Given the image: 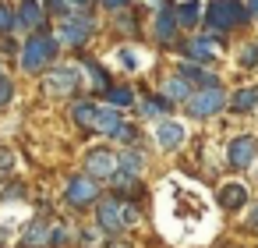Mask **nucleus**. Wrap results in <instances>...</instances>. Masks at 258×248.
Segmentation results:
<instances>
[{
  "mask_svg": "<svg viewBox=\"0 0 258 248\" xmlns=\"http://www.w3.org/2000/svg\"><path fill=\"white\" fill-rule=\"evenodd\" d=\"M57 50H60L57 36H53V32H46V29H36V32L25 39V46H22V68H25L29 75L46 71V68L53 64Z\"/></svg>",
  "mask_w": 258,
  "mask_h": 248,
  "instance_id": "f257e3e1",
  "label": "nucleus"
},
{
  "mask_svg": "<svg viewBox=\"0 0 258 248\" xmlns=\"http://www.w3.org/2000/svg\"><path fill=\"white\" fill-rule=\"evenodd\" d=\"M135 206L124 199H96V227L106 234H120L127 223H135Z\"/></svg>",
  "mask_w": 258,
  "mask_h": 248,
  "instance_id": "f03ea898",
  "label": "nucleus"
},
{
  "mask_svg": "<svg viewBox=\"0 0 258 248\" xmlns=\"http://www.w3.org/2000/svg\"><path fill=\"white\" fill-rule=\"evenodd\" d=\"M205 18H209V29L212 32H226V29H237V25H247L251 22L247 4H240V0H209Z\"/></svg>",
  "mask_w": 258,
  "mask_h": 248,
  "instance_id": "7ed1b4c3",
  "label": "nucleus"
},
{
  "mask_svg": "<svg viewBox=\"0 0 258 248\" xmlns=\"http://www.w3.org/2000/svg\"><path fill=\"white\" fill-rule=\"evenodd\" d=\"M68 241V230L50 223L46 216H36L25 230H22V248H60Z\"/></svg>",
  "mask_w": 258,
  "mask_h": 248,
  "instance_id": "20e7f679",
  "label": "nucleus"
},
{
  "mask_svg": "<svg viewBox=\"0 0 258 248\" xmlns=\"http://www.w3.org/2000/svg\"><path fill=\"white\" fill-rule=\"evenodd\" d=\"M223 107H226V92H223L219 85H202L198 92H191V96H187V114H191V117H198V121H205V117L219 114Z\"/></svg>",
  "mask_w": 258,
  "mask_h": 248,
  "instance_id": "39448f33",
  "label": "nucleus"
},
{
  "mask_svg": "<svg viewBox=\"0 0 258 248\" xmlns=\"http://www.w3.org/2000/svg\"><path fill=\"white\" fill-rule=\"evenodd\" d=\"M53 36H57L60 46H82L92 36V18L89 15H68V18H60V25H57Z\"/></svg>",
  "mask_w": 258,
  "mask_h": 248,
  "instance_id": "423d86ee",
  "label": "nucleus"
},
{
  "mask_svg": "<svg viewBox=\"0 0 258 248\" xmlns=\"http://www.w3.org/2000/svg\"><path fill=\"white\" fill-rule=\"evenodd\" d=\"M78 82H82V75L75 64H53L50 75H43V92L46 96H68L78 89Z\"/></svg>",
  "mask_w": 258,
  "mask_h": 248,
  "instance_id": "0eeeda50",
  "label": "nucleus"
},
{
  "mask_svg": "<svg viewBox=\"0 0 258 248\" xmlns=\"http://www.w3.org/2000/svg\"><path fill=\"white\" fill-rule=\"evenodd\" d=\"M64 199L71 202V206H92L96 199H99V181L96 177H89V174H82V177H71L68 181V188H64Z\"/></svg>",
  "mask_w": 258,
  "mask_h": 248,
  "instance_id": "6e6552de",
  "label": "nucleus"
},
{
  "mask_svg": "<svg viewBox=\"0 0 258 248\" xmlns=\"http://www.w3.org/2000/svg\"><path fill=\"white\" fill-rule=\"evenodd\" d=\"M85 174L96 177V181H110V177L117 174V156H113L110 149H92V153L85 156Z\"/></svg>",
  "mask_w": 258,
  "mask_h": 248,
  "instance_id": "1a4fd4ad",
  "label": "nucleus"
},
{
  "mask_svg": "<svg viewBox=\"0 0 258 248\" xmlns=\"http://www.w3.org/2000/svg\"><path fill=\"white\" fill-rule=\"evenodd\" d=\"M254 156H258V142H254L251 135H240V138H233V142H230L226 163H230V167H237V170H244V167H251V163H254Z\"/></svg>",
  "mask_w": 258,
  "mask_h": 248,
  "instance_id": "9d476101",
  "label": "nucleus"
},
{
  "mask_svg": "<svg viewBox=\"0 0 258 248\" xmlns=\"http://www.w3.org/2000/svg\"><path fill=\"white\" fill-rule=\"evenodd\" d=\"M43 22H46V11H43L39 0H22V4H18V15H15V25L18 29L36 32V29H43Z\"/></svg>",
  "mask_w": 258,
  "mask_h": 248,
  "instance_id": "9b49d317",
  "label": "nucleus"
},
{
  "mask_svg": "<svg viewBox=\"0 0 258 248\" xmlns=\"http://www.w3.org/2000/svg\"><path fill=\"white\" fill-rule=\"evenodd\" d=\"M120 124H124V117H120V110L106 103V107H99V110H96V121H92V131H96V135H106V138H113V131H117Z\"/></svg>",
  "mask_w": 258,
  "mask_h": 248,
  "instance_id": "f8f14e48",
  "label": "nucleus"
},
{
  "mask_svg": "<svg viewBox=\"0 0 258 248\" xmlns=\"http://www.w3.org/2000/svg\"><path fill=\"white\" fill-rule=\"evenodd\" d=\"M180 50H184V57L195 61V64H209V61H212V39H209V36L187 39V43H180Z\"/></svg>",
  "mask_w": 258,
  "mask_h": 248,
  "instance_id": "ddd939ff",
  "label": "nucleus"
},
{
  "mask_svg": "<svg viewBox=\"0 0 258 248\" xmlns=\"http://www.w3.org/2000/svg\"><path fill=\"white\" fill-rule=\"evenodd\" d=\"M219 206H223L226 213L244 209V206H247V188H244V184H223V188H219Z\"/></svg>",
  "mask_w": 258,
  "mask_h": 248,
  "instance_id": "4468645a",
  "label": "nucleus"
},
{
  "mask_svg": "<svg viewBox=\"0 0 258 248\" xmlns=\"http://www.w3.org/2000/svg\"><path fill=\"white\" fill-rule=\"evenodd\" d=\"M173 32H177V8L166 4V8H159V15H156V39L170 43Z\"/></svg>",
  "mask_w": 258,
  "mask_h": 248,
  "instance_id": "2eb2a0df",
  "label": "nucleus"
},
{
  "mask_svg": "<svg viewBox=\"0 0 258 248\" xmlns=\"http://www.w3.org/2000/svg\"><path fill=\"white\" fill-rule=\"evenodd\" d=\"M156 138H159V145H163V149H177V145L184 142V128H180L177 121H159Z\"/></svg>",
  "mask_w": 258,
  "mask_h": 248,
  "instance_id": "dca6fc26",
  "label": "nucleus"
},
{
  "mask_svg": "<svg viewBox=\"0 0 258 248\" xmlns=\"http://www.w3.org/2000/svg\"><path fill=\"white\" fill-rule=\"evenodd\" d=\"M110 181H113V191H117V199H124V195H127V199H138V195H142L138 174H124V170H117Z\"/></svg>",
  "mask_w": 258,
  "mask_h": 248,
  "instance_id": "f3484780",
  "label": "nucleus"
},
{
  "mask_svg": "<svg viewBox=\"0 0 258 248\" xmlns=\"http://www.w3.org/2000/svg\"><path fill=\"white\" fill-rule=\"evenodd\" d=\"M163 96H166L170 103H187V96H191V82H187V78H180V75H173V78H166Z\"/></svg>",
  "mask_w": 258,
  "mask_h": 248,
  "instance_id": "a211bd4d",
  "label": "nucleus"
},
{
  "mask_svg": "<svg viewBox=\"0 0 258 248\" xmlns=\"http://www.w3.org/2000/svg\"><path fill=\"white\" fill-rule=\"evenodd\" d=\"M96 103L92 100H78L75 107H71V121L78 124V128H85V131H92V121H96Z\"/></svg>",
  "mask_w": 258,
  "mask_h": 248,
  "instance_id": "6ab92c4d",
  "label": "nucleus"
},
{
  "mask_svg": "<svg viewBox=\"0 0 258 248\" xmlns=\"http://www.w3.org/2000/svg\"><path fill=\"white\" fill-rule=\"evenodd\" d=\"M226 107H230V110H240V114L254 110V107H258V85H254V89H237V92L226 100Z\"/></svg>",
  "mask_w": 258,
  "mask_h": 248,
  "instance_id": "aec40b11",
  "label": "nucleus"
},
{
  "mask_svg": "<svg viewBox=\"0 0 258 248\" xmlns=\"http://www.w3.org/2000/svg\"><path fill=\"white\" fill-rule=\"evenodd\" d=\"M180 78H187V82H195V85H219L216 82V75H209L205 68H198V64H180V71H177Z\"/></svg>",
  "mask_w": 258,
  "mask_h": 248,
  "instance_id": "412c9836",
  "label": "nucleus"
},
{
  "mask_svg": "<svg viewBox=\"0 0 258 248\" xmlns=\"http://www.w3.org/2000/svg\"><path fill=\"white\" fill-rule=\"evenodd\" d=\"M103 96H106V103H110V107H117V110H124V107H131V103H135L131 85H110Z\"/></svg>",
  "mask_w": 258,
  "mask_h": 248,
  "instance_id": "4be33fe9",
  "label": "nucleus"
},
{
  "mask_svg": "<svg viewBox=\"0 0 258 248\" xmlns=\"http://www.w3.org/2000/svg\"><path fill=\"white\" fill-rule=\"evenodd\" d=\"M142 163H145V156L138 149H127L117 156V170H124V174H142Z\"/></svg>",
  "mask_w": 258,
  "mask_h": 248,
  "instance_id": "5701e85b",
  "label": "nucleus"
},
{
  "mask_svg": "<svg viewBox=\"0 0 258 248\" xmlns=\"http://www.w3.org/2000/svg\"><path fill=\"white\" fill-rule=\"evenodd\" d=\"M170 107H173V103H170L166 96H149V100L142 103V114H145V117H163V114H170Z\"/></svg>",
  "mask_w": 258,
  "mask_h": 248,
  "instance_id": "b1692460",
  "label": "nucleus"
},
{
  "mask_svg": "<svg viewBox=\"0 0 258 248\" xmlns=\"http://www.w3.org/2000/svg\"><path fill=\"white\" fill-rule=\"evenodd\" d=\"M198 15H202V4L198 0H187V4L177 8V25H198Z\"/></svg>",
  "mask_w": 258,
  "mask_h": 248,
  "instance_id": "393cba45",
  "label": "nucleus"
},
{
  "mask_svg": "<svg viewBox=\"0 0 258 248\" xmlns=\"http://www.w3.org/2000/svg\"><path fill=\"white\" fill-rule=\"evenodd\" d=\"M85 71H89V78H92V85H96L99 92H106V89H110V82H106V71H103L99 64H85Z\"/></svg>",
  "mask_w": 258,
  "mask_h": 248,
  "instance_id": "a878e982",
  "label": "nucleus"
},
{
  "mask_svg": "<svg viewBox=\"0 0 258 248\" xmlns=\"http://www.w3.org/2000/svg\"><path fill=\"white\" fill-rule=\"evenodd\" d=\"M11 29H15V15L8 4H0V32H11Z\"/></svg>",
  "mask_w": 258,
  "mask_h": 248,
  "instance_id": "bb28decb",
  "label": "nucleus"
},
{
  "mask_svg": "<svg viewBox=\"0 0 258 248\" xmlns=\"http://www.w3.org/2000/svg\"><path fill=\"white\" fill-rule=\"evenodd\" d=\"M135 135H138V128H135V124H120V128L113 131V138H117V142H135Z\"/></svg>",
  "mask_w": 258,
  "mask_h": 248,
  "instance_id": "cd10ccee",
  "label": "nucleus"
},
{
  "mask_svg": "<svg viewBox=\"0 0 258 248\" xmlns=\"http://www.w3.org/2000/svg\"><path fill=\"white\" fill-rule=\"evenodd\" d=\"M11 96H15V85H11L4 75H0V107H8V103H11Z\"/></svg>",
  "mask_w": 258,
  "mask_h": 248,
  "instance_id": "c85d7f7f",
  "label": "nucleus"
},
{
  "mask_svg": "<svg viewBox=\"0 0 258 248\" xmlns=\"http://www.w3.org/2000/svg\"><path fill=\"white\" fill-rule=\"evenodd\" d=\"M240 64H244V68H251V64H258V43H247V50L240 54Z\"/></svg>",
  "mask_w": 258,
  "mask_h": 248,
  "instance_id": "c756f323",
  "label": "nucleus"
},
{
  "mask_svg": "<svg viewBox=\"0 0 258 248\" xmlns=\"http://www.w3.org/2000/svg\"><path fill=\"white\" fill-rule=\"evenodd\" d=\"M117 29H120V32H127V36H135V32H138V25H135V18H131V15H120V18H117Z\"/></svg>",
  "mask_w": 258,
  "mask_h": 248,
  "instance_id": "7c9ffc66",
  "label": "nucleus"
},
{
  "mask_svg": "<svg viewBox=\"0 0 258 248\" xmlns=\"http://www.w3.org/2000/svg\"><path fill=\"white\" fill-rule=\"evenodd\" d=\"M15 170V156L8 149H0V174H11Z\"/></svg>",
  "mask_w": 258,
  "mask_h": 248,
  "instance_id": "2f4dec72",
  "label": "nucleus"
},
{
  "mask_svg": "<svg viewBox=\"0 0 258 248\" xmlns=\"http://www.w3.org/2000/svg\"><path fill=\"white\" fill-rule=\"evenodd\" d=\"M78 241H82L85 248H96V244H99V234H96V230H82V234H78Z\"/></svg>",
  "mask_w": 258,
  "mask_h": 248,
  "instance_id": "473e14b6",
  "label": "nucleus"
},
{
  "mask_svg": "<svg viewBox=\"0 0 258 248\" xmlns=\"http://www.w3.org/2000/svg\"><path fill=\"white\" fill-rule=\"evenodd\" d=\"M120 64H124V68H135L138 61H135V54H131V50H120Z\"/></svg>",
  "mask_w": 258,
  "mask_h": 248,
  "instance_id": "72a5a7b5",
  "label": "nucleus"
},
{
  "mask_svg": "<svg viewBox=\"0 0 258 248\" xmlns=\"http://www.w3.org/2000/svg\"><path fill=\"white\" fill-rule=\"evenodd\" d=\"M22 195H25V191H22V184H11V188L4 191V199H22Z\"/></svg>",
  "mask_w": 258,
  "mask_h": 248,
  "instance_id": "f704fd0d",
  "label": "nucleus"
},
{
  "mask_svg": "<svg viewBox=\"0 0 258 248\" xmlns=\"http://www.w3.org/2000/svg\"><path fill=\"white\" fill-rule=\"evenodd\" d=\"M103 4H106V8H113V11H117V8H127V4H131V0H103Z\"/></svg>",
  "mask_w": 258,
  "mask_h": 248,
  "instance_id": "c9c22d12",
  "label": "nucleus"
},
{
  "mask_svg": "<svg viewBox=\"0 0 258 248\" xmlns=\"http://www.w3.org/2000/svg\"><path fill=\"white\" fill-rule=\"evenodd\" d=\"M247 227H251V230H258V206L251 209V220H247Z\"/></svg>",
  "mask_w": 258,
  "mask_h": 248,
  "instance_id": "e433bc0d",
  "label": "nucleus"
},
{
  "mask_svg": "<svg viewBox=\"0 0 258 248\" xmlns=\"http://www.w3.org/2000/svg\"><path fill=\"white\" fill-rule=\"evenodd\" d=\"M247 15H251V18H258V0H247Z\"/></svg>",
  "mask_w": 258,
  "mask_h": 248,
  "instance_id": "4c0bfd02",
  "label": "nucleus"
},
{
  "mask_svg": "<svg viewBox=\"0 0 258 248\" xmlns=\"http://www.w3.org/2000/svg\"><path fill=\"white\" fill-rule=\"evenodd\" d=\"M68 4H71V8H89L92 0H68Z\"/></svg>",
  "mask_w": 258,
  "mask_h": 248,
  "instance_id": "58836bf2",
  "label": "nucleus"
},
{
  "mask_svg": "<svg viewBox=\"0 0 258 248\" xmlns=\"http://www.w3.org/2000/svg\"><path fill=\"white\" fill-rule=\"evenodd\" d=\"M110 248H131L127 241H110Z\"/></svg>",
  "mask_w": 258,
  "mask_h": 248,
  "instance_id": "ea45409f",
  "label": "nucleus"
},
{
  "mask_svg": "<svg viewBox=\"0 0 258 248\" xmlns=\"http://www.w3.org/2000/svg\"><path fill=\"white\" fill-rule=\"evenodd\" d=\"M166 4H170V0H152V8H156V11H159V8H166Z\"/></svg>",
  "mask_w": 258,
  "mask_h": 248,
  "instance_id": "a19ab883",
  "label": "nucleus"
},
{
  "mask_svg": "<svg viewBox=\"0 0 258 248\" xmlns=\"http://www.w3.org/2000/svg\"><path fill=\"white\" fill-rule=\"evenodd\" d=\"M0 241H4V230H0Z\"/></svg>",
  "mask_w": 258,
  "mask_h": 248,
  "instance_id": "79ce46f5",
  "label": "nucleus"
},
{
  "mask_svg": "<svg viewBox=\"0 0 258 248\" xmlns=\"http://www.w3.org/2000/svg\"><path fill=\"white\" fill-rule=\"evenodd\" d=\"M0 75H4V64H0Z\"/></svg>",
  "mask_w": 258,
  "mask_h": 248,
  "instance_id": "37998d69",
  "label": "nucleus"
}]
</instances>
